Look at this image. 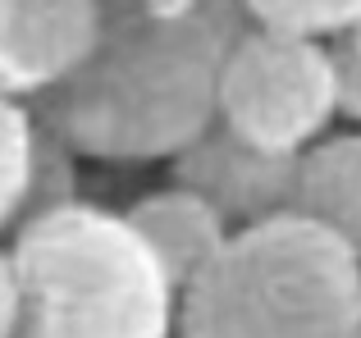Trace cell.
Segmentation results:
<instances>
[{
    "label": "cell",
    "mask_w": 361,
    "mask_h": 338,
    "mask_svg": "<svg viewBox=\"0 0 361 338\" xmlns=\"http://www.w3.org/2000/svg\"><path fill=\"white\" fill-rule=\"evenodd\" d=\"M97 51L32 101L87 161H174L220 119V78L252 23L243 0H101Z\"/></svg>",
    "instance_id": "1"
},
{
    "label": "cell",
    "mask_w": 361,
    "mask_h": 338,
    "mask_svg": "<svg viewBox=\"0 0 361 338\" xmlns=\"http://www.w3.org/2000/svg\"><path fill=\"white\" fill-rule=\"evenodd\" d=\"M14 338H169L178 284L128 211L69 201L14 229Z\"/></svg>",
    "instance_id": "2"
},
{
    "label": "cell",
    "mask_w": 361,
    "mask_h": 338,
    "mask_svg": "<svg viewBox=\"0 0 361 338\" xmlns=\"http://www.w3.org/2000/svg\"><path fill=\"white\" fill-rule=\"evenodd\" d=\"M178 338H361V251L302 211L243 224L178 293Z\"/></svg>",
    "instance_id": "3"
},
{
    "label": "cell",
    "mask_w": 361,
    "mask_h": 338,
    "mask_svg": "<svg viewBox=\"0 0 361 338\" xmlns=\"http://www.w3.org/2000/svg\"><path fill=\"white\" fill-rule=\"evenodd\" d=\"M334 115V51L320 37L247 23L220 78L224 124L270 151H307Z\"/></svg>",
    "instance_id": "4"
},
{
    "label": "cell",
    "mask_w": 361,
    "mask_h": 338,
    "mask_svg": "<svg viewBox=\"0 0 361 338\" xmlns=\"http://www.w3.org/2000/svg\"><path fill=\"white\" fill-rule=\"evenodd\" d=\"M169 165H174V183L202 192L233 229L298 211L302 151L256 146L224 119H215L202 137H192Z\"/></svg>",
    "instance_id": "5"
},
{
    "label": "cell",
    "mask_w": 361,
    "mask_h": 338,
    "mask_svg": "<svg viewBox=\"0 0 361 338\" xmlns=\"http://www.w3.org/2000/svg\"><path fill=\"white\" fill-rule=\"evenodd\" d=\"M101 0H0V87L37 101L82 69L101 37Z\"/></svg>",
    "instance_id": "6"
},
{
    "label": "cell",
    "mask_w": 361,
    "mask_h": 338,
    "mask_svg": "<svg viewBox=\"0 0 361 338\" xmlns=\"http://www.w3.org/2000/svg\"><path fill=\"white\" fill-rule=\"evenodd\" d=\"M128 220L137 224L142 238L165 261V270L178 284V293L220 256L229 233H233V224L224 220L202 192H192V187H183V183L137 196V201L128 206Z\"/></svg>",
    "instance_id": "7"
},
{
    "label": "cell",
    "mask_w": 361,
    "mask_h": 338,
    "mask_svg": "<svg viewBox=\"0 0 361 338\" xmlns=\"http://www.w3.org/2000/svg\"><path fill=\"white\" fill-rule=\"evenodd\" d=\"M298 211L361 251V133L320 137L302 151Z\"/></svg>",
    "instance_id": "8"
},
{
    "label": "cell",
    "mask_w": 361,
    "mask_h": 338,
    "mask_svg": "<svg viewBox=\"0 0 361 338\" xmlns=\"http://www.w3.org/2000/svg\"><path fill=\"white\" fill-rule=\"evenodd\" d=\"M78 161L82 151L73 142H64L51 124L37 119V151H32V178H27V196H23V211H18L14 229L42 220V215L60 211L69 201H82L78 196ZM9 229V233H14Z\"/></svg>",
    "instance_id": "9"
},
{
    "label": "cell",
    "mask_w": 361,
    "mask_h": 338,
    "mask_svg": "<svg viewBox=\"0 0 361 338\" xmlns=\"http://www.w3.org/2000/svg\"><path fill=\"white\" fill-rule=\"evenodd\" d=\"M37 151V110L23 106V96H9L0 87V233L14 229L32 178Z\"/></svg>",
    "instance_id": "10"
},
{
    "label": "cell",
    "mask_w": 361,
    "mask_h": 338,
    "mask_svg": "<svg viewBox=\"0 0 361 338\" xmlns=\"http://www.w3.org/2000/svg\"><path fill=\"white\" fill-rule=\"evenodd\" d=\"M247 18L302 37H348L361 23V0H243Z\"/></svg>",
    "instance_id": "11"
},
{
    "label": "cell",
    "mask_w": 361,
    "mask_h": 338,
    "mask_svg": "<svg viewBox=\"0 0 361 338\" xmlns=\"http://www.w3.org/2000/svg\"><path fill=\"white\" fill-rule=\"evenodd\" d=\"M334 82H338V115L361 124V46L353 37H334Z\"/></svg>",
    "instance_id": "12"
},
{
    "label": "cell",
    "mask_w": 361,
    "mask_h": 338,
    "mask_svg": "<svg viewBox=\"0 0 361 338\" xmlns=\"http://www.w3.org/2000/svg\"><path fill=\"white\" fill-rule=\"evenodd\" d=\"M18 334V270L14 251H0V338Z\"/></svg>",
    "instance_id": "13"
},
{
    "label": "cell",
    "mask_w": 361,
    "mask_h": 338,
    "mask_svg": "<svg viewBox=\"0 0 361 338\" xmlns=\"http://www.w3.org/2000/svg\"><path fill=\"white\" fill-rule=\"evenodd\" d=\"M348 37H353V42L361 46V23H357V27H353V32H348Z\"/></svg>",
    "instance_id": "14"
}]
</instances>
